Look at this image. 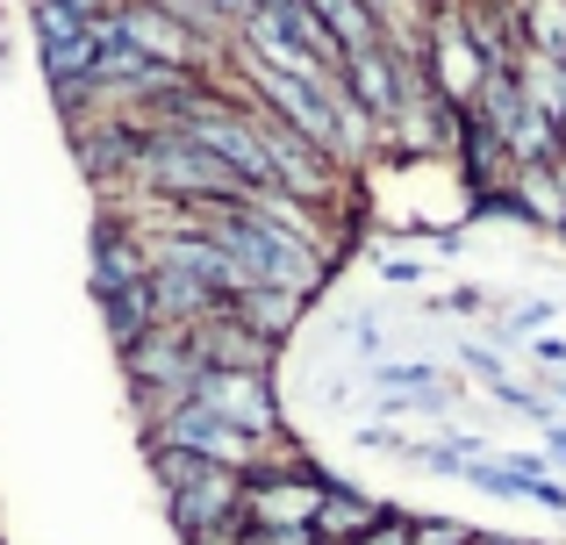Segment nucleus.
Here are the masks:
<instances>
[{"instance_id":"obj_12","label":"nucleus","mask_w":566,"mask_h":545,"mask_svg":"<svg viewBox=\"0 0 566 545\" xmlns=\"http://www.w3.org/2000/svg\"><path fill=\"white\" fill-rule=\"evenodd\" d=\"M559 323V302H545V294H524V302H502V323L488 331V345H524V337L553 331Z\"/></svg>"},{"instance_id":"obj_3","label":"nucleus","mask_w":566,"mask_h":545,"mask_svg":"<svg viewBox=\"0 0 566 545\" xmlns=\"http://www.w3.org/2000/svg\"><path fill=\"white\" fill-rule=\"evenodd\" d=\"M409 86H416V57H401L395 43L337 57V94H345L359 115H374V123H395L401 101H409Z\"/></svg>"},{"instance_id":"obj_16","label":"nucleus","mask_w":566,"mask_h":545,"mask_svg":"<svg viewBox=\"0 0 566 545\" xmlns=\"http://www.w3.org/2000/svg\"><path fill=\"white\" fill-rule=\"evenodd\" d=\"M86 14H72L65 0H29V36L36 43H57V36H80Z\"/></svg>"},{"instance_id":"obj_8","label":"nucleus","mask_w":566,"mask_h":545,"mask_svg":"<svg viewBox=\"0 0 566 545\" xmlns=\"http://www.w3.org/2000/svg\"><path fill=\"white\" fill-rule=\"evenodd\" d=\"M230 316L244 323V331H259V337H273V345H287V337H302L308 302H302V294H287V287H244V294L230 302Z\"/></svg>"},{"instance_id":"obj_24","label":"nucleus","mask_w":566,"mask_h":545,"mask_svg":"<svg viewBox=\"0 0 566 545\" xmlns=\"http://www.w3.org/2000/svg\"><path fill=\"white\" fill-rule=\"evenodd\" d=\"M545 474H566V417H553V423H545Z\"/></svg>"},{"instance_id":"obj_23","label":"nucleus","mask_w":566,"mask_h":545,"mask_svg":"<svg viewBox=\"0 0 566 545\" xmlns=\"http://www.w3.org/2000/svg\"><path fill=\"white\" fill-rule=\"evenodd\" d=\"M380 280H387V287H423L430 266H423V259H395V252H380Z\"/></svg>"},{"instance_id":"obj_4","label":"nucleus","mask_w":566,"mask_h":545,"mask_svg":"<svg viewBox=\"0 0 566 545\" xmlns=\"http://www.w3.org/2000/svg\"><path fill=\"white\" fill-rule=\"evenodd\" d=\"M237 503H244V474H230V467H193L187 481L166 489V524L180 532V545H193V538L222 532V524H244Z\"/></svg>"},{"instance_id":"obj_25","label":"nucleus","mask_w":566,"mask_h":545,"mask_svg":"<svg viewBox=\"0 0 566 545\" xmlns=\"http://www.w3.org/2000/svg\"><path fill=\"white\" fill-rule=\"evenodd\" d=\"M316 402L331 409V417H337V409H352V380H345V374H323V380H316Z\"/></svg>"},{"instance_id":"obj_1","label":"nucleus","mask_w":566,"mask_h":545,"mask_svg":"<svg viewBox=\"0 0 566 545\" xmlns=\"http://www.w3.org/2000/svg\"><path fill=\"white\" fill-rule=\"evenodd\" d=\"M187 402H201L208 417L237 423L244 438H259V446H273V438H287V402H280L273 374H222V366H201L187 388Z\"/></svg>"},{"instance_id":"obj_22","label":"nucleus","mask_w":566,"mask_h":545,"mask_svg":"<svg viewBox=\"0 0 566 545\" xmlns=\"http://www.w3.org/2000/svg\"><path fill=\"white\" fill-rule=\"evenodd\" d=\"M352 545H409V503H395V510H387V517L374 524V532L352 538Z\"/></svg>"},{"instance_id":"obj_9","label":"nucleus","mask_w":566,"mask_h":545,"mask_svg":"<svg viewBox=\"0 0 566 545\" xmlns=\"http://www.w3.org/2000/svg\"><path fill=\"white\" fill-rule=\"evenodd\" d=\"M101 302V323H108V337H115V352L123 345H137L144 331H158V302H151V273L144 280H129V287H108V294H94Z\"/></svg>"},{"instance_id":"obj_17","label":"nucleus","mask_w":566,"mask_h":545,"mask_svg":"<svg viewBox=\"0 0 566 545\" xmlns=\"http://www.w3.org/2000/svg\"><path fill=\"white\" fill-rule=\"evenodd\" d=\"M352 446H359V452H374V460H409V452H416V438L409 431H401V423H359V431H352Z\"/></svg>"},{"instance_id":"obj_28","label":"nucleus","mask_w":566,"mask_h":545,"mask_svg":"<svg viewBox=\"0 0 566 545\" xmlns=\"http://www.w3.org/2000/svg\"><path fill=\"white\" fill-rule=\"evenodd\" d=\"M553 402H559V409H566V374H559V388H553Z\"/></svg>"},{"instance_id":"obj_15","label":"nucleus","mask_w":566,"mask_h":545,"mask_svg":"<svg viewBox=\"0 0 566 545\" xmlns=\"http://www.w3.org/2000/svg\"><path fill=\"white\" fill-rule=\"evenodd\" d=\"M438 380H444V366H430V359H374L380 395H423V388H438Z\"/></svg>"},{"instance_id":"obj_7","label":"nucleus","mask_w":566,"mask_h":545,"mask_svg":"<svg viewBox=\"0 0 566 545\" xmlns=\"http://www.w3.org/2000/svg\"><path fill=\"white\" fill-rule=\"evenodd\" d=\"M144 273H151V252H144V238L123 223V216H101V230H94V294L129 287V280H144Z\"/></svg>"},{"instance_id":"obj_13","label":"nucleus","mask_w":566,"mask_h":545,"mask_svg":"<svg viewBox=\"0 0 566 545\" xmlns=\"http://www.w3.org/2000/svg\"><path fill=\"white\" fill-rule=\"evenodd\" d=\"M36 65H43V80H94V36H57V43H36Z\"/></svg>"},{"instance_id":"obj_19","label":"nucleus","mask_w":566,"mask_h":545,"mask_svg":"<svg viewBox=\"0 0 566 545\" xmlns=\"http://www.w3.org/2000/svg\"><path fill=\"white\" fill-rule=\"evenodd\" d=\"M430 316H488V308H495V302H488V287H473V280H459V287H444V294H430Z\"/></svg>"},{"instance_id":"obj_5","label":"nucleus","mask_w":566,"mask_h":545,"mask_svg":"<svg viewBox=\"0 0 566 545\" xmlns=\"http://www.w3.org/2000/svg\"><path fill=\"white\" fill-rule=\"evenodd\" d=\"M187 345H193V359L201 366H222V374H273L280 366V352L287 345H273V337H259V331H244V323L230 316V302L216 308V316H201L187 331Z\"/></svg>"},{"instance_id":"obj_21","label":"nucleus","mask_w":566,"mask_h":545,"mask_svg":"<svg viewBox=\"0 0 566 545\" xmlns=\"http://www.w3.org/2000/svg\"><path fill=\"white\" fill-rule=\"evenodd\" d=\"M459 366H467L473 380H502L510 374V366H502V345H488V337H467V345H459Z\"/></svg>"},{"instance_id":"obj_14","label":"nucleus","mask_w":566,"mask_h":545,"mask_svg":"<svg viewBox=\"0 0 566 545\" xmlns=\"http://www.w3.org/2000/svg\"><path fill=\"white\" fill-rule=\"evenodd\" d=\"M488 402H495V409H510V417H524V423H538V431L559 417V402H553V395L524 388V380H510V374H502V380H488Z\"/></svg>"},{"instance_id":"obj_26","label":"nucleus","mask_w":566,"mask_h":545,"mask_svg":"<svg viewBox=\"0 0 566 545\" xmlns=\"http://www.w3.org/2000/svg\"><path fill=\"white\" fill-rule=\"evenodd\" d=\"M524 345H531V359H538V366H559V374H566V337H524Z\"/></svg>"},{"instance_id":"obj_20","label":"nucleus","mask_w":566,"mask_h":545,"mask_svg":"<svg viewBox=\"0 0 566 545\" xmlns=\"http://www.w3.org/2000/svg\"><path fill=\"white\" fill-rule=\"evenodd\" d=\"M345 323H352V352H359L366 366L387 359V323H380V308H352Z\"/></svg>"},{"instance_id":"obj_11","label":"nucleus","mask_w":566,"mask_h":545,"mask_svg":"<svg viewBox=\"0 0 566 545\" xmlns=\"http://www.w3.org/2000/svg\"><path fill=\"white\" fill-rule=\"evenodd\" d=\"M516 36H524L531 57L566 65V0H516Z\"/></svg>"},{"instance_id":"obj_27","label":"nucleus","mask_w":566,"mask_h":545,"mask_svg":"<svg viewBox=\"0 0 566 545\" xmlns=\"http://www.w3.org/2000/svg\"><path fill=\"white\" fill-rule=\"evenodd\" d=\"M473 545H531V538H516V532H473Z\"/></svg>"},{"instance_id":"obj_18","label":"nucleus","mask_w":566,"mask_h":545,"mask_svg":"<svg viewBox=\"0 0 566 545\" xmlns=\"http://www.w3.org/2000/svg\"><path fill=\"white\" fill-rule=\"evenodd\" d=\"M481 524H459V517H423V510H409V545H473Z\"/></svg>"},{"instance_id":"obj_6","label":"nucleus","mask_w":566,"mask_h":545,"mask_svg":"<svg viewBox=\"0 0 566 545\" xmlns=\"http://www.w3.org/2000/svg\"><path fill=\"white\" fill-rule=\"evenodd\" d=\"M387 510H395L387 495H374V489H359V481H337V474H331V489H323V503H316V517H308V532H316L323 545H352V538L374 532Z\"/></svg>"},{"instance_id":"obj_10","label":"nucleus","mask_w":566,"mask_h":545,"mask_svg":"<svg viewBox=\"0 0 566 545\" xmlns=\"http://www.w3.org/2000/svg\"><path fill=\"white\" fill-rule=\"evenodd\" d=\"M151 302H158V323L193 331L201 316H216V308H222V294L201 287V280H187V273H158V266H151Z\"/></svg>"},{"instance_id":"obj_2","label":"nucleus","mask_w":566,"mask_h":545,"mask_svg":"<svg viewBox=\"0 0 566 545\" xmlns=\"http://www.w3.org/2000/svg\"><path fill=\"white\" fill-rule=\"evenodd\" d=\"M144 446L187 452V460H201V467H230V474H251V467L265 460V446H259V438H244L237 423L208 417L201 402H172L166 417H158L151 431H144Z\"/></svg>"}]
</instances>
